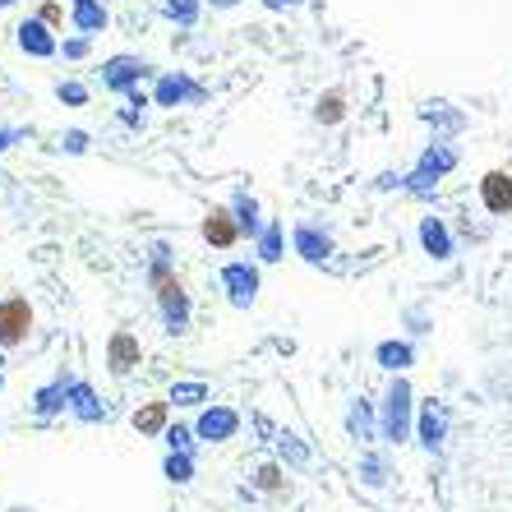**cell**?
I'll return each mask as SVG.
<instances>
[{"mask_svg": "<svg viewBox=\"0 0 512 512\" xmlns=\"http://www.w3.org/2000/svg\"><path fill=\"white\" fill-rule=\"evenodd\" d=\"M416 388L406 383V374H393L388 393L379 402V439L383 443H411L416 439Z\"/></svg>", "mask_w": 512, "mask_h": 512, "instance_id": "cell-1", "label": "cell"}, {"mask_svg": "<svg viewBox=\"0 0 512 512\" xmlns=\"http://www.w3.org/2000/svg\"><path fill=\"white\" fill-rule=\"evenodd\" d=\"M153 296H157V314H162V323H167V333H171V337L190 333L194 305H190V291L180 286V277H167V282H157Z\"/></svg>", "mask_w": 512, "mask_h": 512, "instance_id": "cell-2", "label": "cell"}, {"mask_svg": "<svg viewBox=\"0 0 512 512\" xmlns=\"http://www.w3.org/2000/svg\"><path fill=\"white\" fill-rule=\"evenodd\" d=\"M448 425H453L448 402H439V397L420 402V411H416V443L425 448V453H443V443H448Z\"/></svg>", "mask_w": 512, "mask_h": 512, "instance_id": "cell-3", "label": "cell"}, {"mask_svg": "<svg viewBox=\"0 0 512 512\" xmlns=\"http://www.w3.org/2000/svg\"><path fill=\"white\" fill-rule=\"evenodd\" d=\"M199 102H208V93H203V84H194L185 70L157 74V84H153V107H199Z\"/></svg>", "mask_w": 512, "mask_h": 512, "instance_id": "cell-4", "label": "cell"}, {"mask_svg": "<svg viewBox=\"0 0 512 512\" xmlns=\"http://www.w3.org/2000/svg\"><path fill=\"white\" fill-rule=\"evenodd\" d=\"M28 337H33V305H28V296H5L0 300V346L14 351Z\"/></svg>", "mask_w": 512, "mask_h": 512, "instance_id": "cell-5", "label": "cell"}, {"mask_svg": "<svg viewBox=\"0 0 512 512\" xmlns=\"http://www.w3.org/2000/svg\"><path fill=\"white\" fill-rule=\"evenodd\" d=\"M259 263H245V259H236V263H227L222 268V291H227V300L236 305V310H250L254 300H259Z\"/></svg>", "mask_w": 512, "mask_h": 512, "instance_id": "cell-6", "label": "cell"}, {"mask_svg": "<svg viewBox=\"0 0 512 512\" xmlns=\"http://www.w3.org/2000/svg\"><path fill=\"white\" fill-rule=\"evenodd\" d=\"M148 74H153V65H148V60H139V56H111L107 65H102V84H107L111 93L125 97V93H134Z\"/></svg>", "mask_w": 512, "mask_h": 512, "instance_id": "cell-7", "label": "cell"}, {"mask_svg": "<svg viewBox=\"0 0 512 512\" xmlns=\"http://www.w3.org/2000/svg\"><path fill=\"white\" fill-rule=\"evenodd\" d=\"M194 434H199L203 443H227L240 434V411H231V406H203L199 420H194Z\"/></svg>", "mask_w": 512, "mask_h": 512, "instance_id": "cell-8", "label": "cell"}, {"mask_svg": "<svg viewBox=\"0 0 512 512\" xmlns=\"http://www.w3.org/2000/svg\"><path fill=\"white\" fill-rule=\"evenodd\" d=\"M139 360H143V342L130 328H116V333L107 337V370L116 374V379H125V374L139 370Z\"/></svg>", "mask_w": 512, "mask_h": 512, "instance_id": "cell-9", "label": "cell"}, {"mask_svg": "<svg viewBox=\"0 0 512 512\" xmlns=\"http://www.w3.org/2000/svg\"><path fill=\"white\" fill-rule=\"evenodd\" d=\"M199 236L213 245V250H236L240 240H245V231H240L236 213L231 208H213V213L199 222Z\"/></svg>", "mask_w": 512, "mask_h": 512, "instance_id": "cell-10", "label": "cell"}, {"mask_svg": "<svg viewBox=\"0 0 512 512\" xmlns=\"http://www.w3.org/2000/svg\"><path fill=\"white\" fill-rule=\"evenodd\" d=\"M14 42H19V51L24 56H33V60H51V56H60V42H56V33H51L42 19H24V24L14 28Z\"/></svg>", "mask_w": 512, "mask_h": 512, "instance_id": "cell-11", "label": "cell"}, {"mask_svg": "<svg viewBox=\"0 0 512 512\" xmlns=\"http://www.w3.org/2000/svg\"><path fill=\"white\" fill-rule=\"evenodd\" d=\"M420 250L429 254L434 263H448L457 254V245H453V231H448V222L443 217H420Z\"/></svg>", "mask_w": 512, "mask_h": 512, "instance_id": "cell-12", "label": "cell"}, {"mask_svg": "<svg viewBox=\"0 0 512 512\" xmlns=\"http://www.w3.org/2000/svg\"><path fill=\"white\" fill-rule=\"evenodd\" d=\"M480 208L494 217L512 213V176L508 171H485V176H480Z\"/></svg>", "mask_w": 512, "mask_h": 512, "instance_id": "cell-13", "label": "cell"}, {"mask_svg": "<svg viewBox=\"0 0 512 512\" xmlns=\"http://www.w3.org/2000/svg\"><path fill=\"white\" fill-rule=\"evenodd\" d=\"M70 24L79 37H102L111 28V10L102 0H70Z\"/></svg>", "mask_w": 512, "mask_h": 512, "instance_id": "cell-14", "label": "cell"}, {"mask_svg": "<svg viewBox=\"0 0 512 512\" xmlns=\"http://www.w3.org/2000/svg\"><path fill=\"white\" fill-rule=\"evenodd\" d=\"M70 416L84 420V425H102L107 420V402L93 393V383L70 379Z\"/></svg>", "mask_w": 512, "mask_h": 512, "instance_id": "cell-15", "label": "cell"}, {"mask_svg": "<svg viewBox=\"0 0 512 512\" xmlns=\"http://www.w3.org/2000/svg\"><path fill=\"white\" fill-rule=\"evenodd\" d=\"M291 240H296V254L305 263H323L328 254H333V236H328L323 227H314V222H296Z\"/></svg>", "mask_w": 512, "mask_h": 512, "instance_id": "cell-16", "label": "cell"}, {"mask_svg": "<svg viewBox=\"0 0 512 512\" xmlns=\"http://www.w3.org/2000/svg\"><path fill=\"white\" fill-rule=\"evenodd\" d=\"M346 434H351L356 443H374V439H379V411H374V402L351 397V406H346Z\"/></svg>", "mask_w": 512, "mask_h": 512, "instance_id": "cell-17", "label": "cell"}, {"mask_svg": "<svg viewBox=\"0 0 512 512\" xmlns=\"http://www.w3.org/2000/svg\"><path fill=\"white\" fill-rule=\"evenodd\" d=\"M33 411H37V420H56L60 411H70V374H60L56 383L37 388V393H33Z\"/></svg>", "mask_w": 512, "mask_h": 512, "instance_id": "cell-18", "label": "cell"}, {"mask_svg": "<svg viewBox=\"0 0 512 512\" xmlns=\"http://www.w3.org/2000/svg\"><path fill=\"white\" fill-rule=\"evenodd\" d=\"M457 162H462V157H457V148H453V143H448V139H434V143H429V148H425V153H420V162H416V167L420 171H429V176H453V171H457Z\"/></svg>", "mask_w": 512, "mask_h": 512, "instance_id": "cell-19", "label": "cell"}, {"mask_svg": "<svg viewBox=\"0 0 512 512\" xmlns=\"http://www.w3.org/2000/svg\"><path fill=\"white\" fill-rule=\"evenodd\" d=\"M231 213H236L240 231H245L250 240H259V231L268 227V222H263V213H259V199H254L250 190H236V194H231Z\"/></svg>", "mask_w": 512, "mask_h": 512, "instance_id": "cell-20", "label": "cell"}, {"mask_svg": "<svg viewBox=\"0 0 512 512\" xmlns=\"http://www.w3.org/2000/svg\"><path fill=\"white\" fill-rule=\"evenodd\" d=\"M374 360H379L388 374H406L411 365H416V346H411V342H397V337H393V342H379V346H374Z\"/></svg>", "mask_w": 512, "mask_h": 512, "instance_id": "cell-21", "label": "cell"}, {"mask_svg": "<svg viewBox=\"0 0 512 512\" xmlns=\"http://www.w3.org/2000/svg\"><path fill=\"white\" fill-rule=\"evenodd\" d=\"M254 250H259V259H263V263L286 259V227L277 222V217H268V227L259 231V240H254Z\"/></svg>", "mask_w": 512, "mask_h": 512, "instance_id": "cell-22", "label": "cell"}, {"mask_svg": "<svg viewBox=\"0 0 512 512\" xmlns=\"http://www.w3.org/2000/svg\"><path fill=\"white\" fill-rule=\"evenodd\" d=\"M314 120H319V125H342L346 120V93L342 88L319 93V102H314Z\"/></svg>", "mask_w": 512, "mask_h": 512, "instance_id": "cell-23", "label": "cell"}, {"mask_svg": "<svg viewBox=\"0 0 512 512\" xmlns=\"http://www.w3.org/2000/svg\"><path fill=\"white\" fill-rule=\"evenodd\" d=\"M254 489H263V494H277V499H286V494H291V480H286V466H277V462H263L259 471H254Z\"/></svg>", "mask_w": 512, "mask_h": 512, "instance_id": "cell-24", "label": "cell"}, {"mask_svg": "<svg viewBox=\"0 0 512 512\" xmlns=\"http://www.w3.org/2000/svg\"><path fill=\"white\" fill-rule=\"evenodd\" d=\"M167 411L171 402H148L143 411H134V429L139 434H167Z\"/></svg>", "mask_w": 512, "mask_h": 512, "instance_id": "cell-25", "label": "cell"}, {"mask_svg": "<svg viewBox=\"0 0 512 512\" xmlns=\"http://www.w3.org/2000/svg\"><path fill=\"white\" fill-rule=\"evenodd\" d=\"M360 485H370V489L388 485V457H383V453H365V457H360Z\"/></svg>", "mask_w": 512, "mask_h": 512, "instance_id": "cell-26", "label": "cell"}, {"mask_svg": "<svg viewBox=\"0 0 512 512\" xmlns=\"http://www.w3.org/2000/svg\"><path fill=\"white\" fill-rule=\"evenodd\" d=\"M167 402H176V406H203V402H208V383H199V379L171 383V397H167Z\"/></svg>", "mask_w": 512, "mask_h": 512, "instance_id": "cell-27", "label": "cell"}, {"mask_svg": "<svg viewBox=\"0 0 512 512\" xmlns=\"http://www.w3.org/2000/svg\"><path fill=\"white\" fill-rule=\"evenodd\" d=\"M162 14H167L171 24H180V28H194L199 24V14H203V0H167Z\"/></svg>", "mask_w": 512, "mask_h": 512, "instance_id": "cell-28", "label": "cell"}, {"mask_svg": "<svg viewBox=\"0 0 512 512\" xmlns=\"http://www.w3.org/2000/svg\"><path fill=\"white\" fill-rule=\"evenodd\" d=\"M162 476H167L171 485H190V480H194V453H167Z\"/></svg>", "mask_w": 512, "mask_h": 512, "instance_id": "cell-29", "label": "cell"}, {"mask_svg": "<svg viewBox=\"0 0 512 512\" xmlns=\"http://www.w3.org/2000/svg\"><path fill=\"white\" fill-rule=\"evenodd\" d=\"M402 190L416 194V199H434V194H439V176H429V171L411 167V171L402 176Z\"/></svg>", "mask_w": 512, "mask_h": 512, "instance_id": "cell-30", "label": "cell"}, {"mask_svg": "<svg viewBox=\"0 0 512 512\" xmlns=\"http://www.w3.org/2000/svg\"><path fill=\"white\" fill-rule=\"evenodd\" d=\"M277 453H282V462H286V466H305V462H310V448H305V443H300L296 434H286V429L277 434Z\"/></svg>", "mask_w": 512, "mask_h": 512, "instance_id": "cell-31", "label": "cell"}, {"mask_svg": "<svg viewBox=\"0 0 512 512\" xmlns=\"http://www.w3.org/2000/svg\"><path fill=\"white\" fill-rule=\"evenodd\" d=\"M425 120H429V125H443V130H462V125H466V116H462V111H448V102H429Z\"/></svg>", "mask_w": 512, "mask_h": 512, "instance_id": "cell-32", "label": "cell"}, {"mask_svg": "<svg viewBox=\"0 0 512 512\" xmlns=\"http://www.w3.org/2000/svg\"><path fill=\"white\" fill-rule=\"evenodd\" d=\"M162 439H167L171 453H194V439H199V434H194V425H167Z\"/></svg>", "mask_w": 512, "mask_h": 512, "instance_id": "cell-33", "label": "cell"}, {"mask_svg": "<svg viewBox=\"0 0 512 512\" xmlns=\"http://www.w3.org/2000/svg\"><path fill=\"white\" fill-rule=\"evenodd\" d=\"M37 19H42V24L51 28V33H65V5H60V0H42Z\"/></svg>", "mask_w": 512, "mask_h": 512, "instance_id": "cell-34", "label": "cell"}, {"mask_svg": "<svg viewBox=\"0 0 512 512\" xmlns=\"http://www.w3.org/2000/svg\"><path fill=\"white\" fill-rule=\"evenodd\" d=\"M56 97L65 102V107H84V102H88V88L74 84V79H60V84H56Z\"/></svg>", "mask_w": 512, "mask_h": 512, "instance_id": "cell-35", "label": "cell"}, {"mask_svg": "<svg viewBox=\"0 0 512 512\" xmlns=\"http://www.w3.org/2000/svg\"><path fill=\"white\" fill-rule=\"evenodd\" d=\"M60 56L65 60H88L93 56V37H65V42H60Z\"/></svg>", "mask_w": 512, "mask_h": 512, "instance_id": "cell-36", "label": "cell"}, {"mask_svg": "<svg viewBox=\"0 0 512 512\" xmlns=\"http://www.w3.org/2000/svg\"><path fill=\"white\" fill-rule=\"evenodd\" d=\"M60 148H65L70 157L88 153V134H84V130H65V134H60Z\"/></svg>", "mask_w": 512, "mask_h": 512, "instance_id": "cell-37", "label": "cell"}, {"mask_svg": "<svg viewBox=\"0 0 512 512\" xmlns=\"http://www.w3.org/2000/svg\"><path fill=\"white\" fill-rule=\"evenodd\" d=\"M19 139H24V130H19V125H0V153H10Z\"/></svg>", "mask_w": 512, "mask_h": 512, "instance_id": "cell-38", "label": "cell"}, {"mask_svg": "<svg viewBox=\"0 0 512 512\" xmlns=\"http://www.w3.org/2000/svg\"><path fill=\"white\" fill-rule=\"evenodd\" d=\"M120 120H125L130 130H143V120H148V111H143V107H130V102H125V111H120Z\"/></svg>", "mask_w": 512, "mask_h": 512, "instance_id": "cell-39", "label": "cell"}, {"mask_svg": "<svg viewBox=\"0 0 512 512\" xmlns=\"http://www.w3.org/2000/svg\"><path fill=\"white\" fill-rule=\"evenodd\" d=\"M208 5H213V10H236L240 0H208Z\"/></svg>", "mask_w": 512, "mask_h": 512, "instance_id": "cell-40", "label": "cell"}, {"mask_svg": "<svg viewBox=\"0 0 512 512\" xmlns=\"http://www.w3.org/2000/svg\"><path fill=\"white\" fill-rule=\"evenodd\" d=\"M263 5H268V10H286V5H282V0H263Z\"/></svg>", "mask_w": 512, "mask_h": 512, "instance_id": "cell-41", "label": "cell"}, {"mask_svg": "<svg viewBox=\"0 0 512 512\" xmlns=\"http://www.w3.org/2000/svg\"><path fill=\"white\" fill-rule=\"evenodd\" d=\"M10 5H14V0H0V10H10Z\"/></svg>", "mask_w": 512, "mask_h": 512, "instance_id": "cell-42", "label": "cell"}, {"mask_svg": "<svg viewBox=\"0 0 512 512\" xmlns=\"http://www.w3.org/2000/svg\"><path fill=\"white\" fill-rule=\"evenodd\" d=\"M282 5H305V0H282Z\"/></svg>", "mask_w": 512, "mask_h": 512, "instance_id": "cell-43", "label": "cell"}, {"mask_svg": "<svg viewBox=\"0 0 512 512\" xmlns=\"http://www.w3.org/2000/svg\"><path fill=\"white\" fill-rule=\"evenodd\" d=\"M0 388H5V374H0Z\"/></svg>", "mask_w": 512, "mask_h": 512, "instance_id": "cell-44", "label": "cell"}]
</instances>
